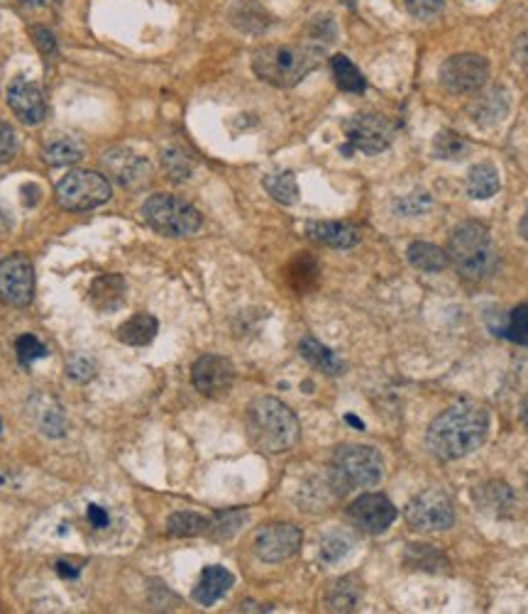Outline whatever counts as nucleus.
I'll list each match as a JSON object with an SVG mask.
<instances>
[{
    "label": "nucleus",
    "mask_w": 528,
    "mask_h": 614,
    "mask_svg": "<svg viewBox=\"0 0 528 614\" xmlns=\"http://www.w3.org/2000/svg\"><path fill=\"white\" fill-rule=\"evenodd\" d=\"M106 167L113 174L115 182L123 184L125 189H140L150 179V164L140 155H132L128 150H113L106 155Z\"/></svg>",
    "instance_id": "nucleus-16"
},
{
    "label": "nucleus",
    "mask_w": 528,
    "mask_h": 614,
    "mask_svg": "<svg viewBox=\"0 0 528 614\" xmlns=\"http://www.w3.org/2000/svg\"><path fill=\"white\" fill-rule=\"evenodd\" d=\"M15 152H18V135L8 123L0 120V164L13 160Z\"/></svg>",
    "instance_id": "nucleus-40"
},
{
    "label": "nucleus",
    "mask_w": 528,
    "mask_h": 614,
    "mask_svg": "<svg viewBox=\"0 0 528 614\" xmlns=\"http://www.w3.org/2000/svg\"><path fill=\"white\" fill-rule=\"evenodd\" d=\"M301 355H304V358L313 367L326 372V375H343L345 372L343 360H340L333 350L326 348L323 343H318L316 338H311V336H306L304 341H301Z\"/></svg>",
    "instance_id": "nucleus-23"
},
{
    "label": "nucleus",
    "mask_w": 528,
    "mask_h": 614,
    "mask_svg": "<svg viewBox=\"0 0 528 614\" xmlns=\"http://www.w3.org/2000/svg\"><path fill=\"white\" fill-rule=\"evenodd\" d=\"M345 137H348V150H360L365 155L384 152L394 140V128L384 115L379 113H357L345 120Z\"/></svg>",
    "instance_id": "nucleus-8"
},
{
    "label": "nucleus",
    "mask_w": 528,
    "mask_h": 614,
    "mask_svg": "<svg viewBox=\"0 0 528 614\" xmlns=\"http://www.w3.org/2000/svg\"><path fill=\"white\" fill-rule=\"evenodd\" d=\"M521 419H524V426H526V431H528V397H526L524 407H521Z\"/></svg>",
    "instance_id": "nucleus-48"
},
{
    "label": "nucleus",
    "mask_w": 528,
    "mask_h": 614,
    "mask_svg": "<svg viewBox=\"0 0 528 614\" xmlns=\"http://www.w3.org/2000/svg\"><path fill=\"white\" fill-rule=\"evenodd\" d=\"M84 157V145L74 137H57V140L47 142L42 150V160L49 167H66V164H74Z\"/></svg>",
    "instance_id": "nucleus-24"
},
{
    "label": "nucleus",
    "mask_w": 528,
    "mask_h": 614,
    "mask_svg": "<svg viewBox=\"0 0 528 614\" xmlns=\"http://www.w3.org/2000/svg\"><path fill=\"white\" fill-rule=\"evenodd\" d=\"M191 382L206 397H220L235 382V367L223 355H203L191 367Z\"/></svg>",
    "instance_id": "nucleus-14"
},
{
    "label": "nucleus",
    "mask_w": 528,
    "mask_h": 614,
    "mask_svg": "<svg viewBox=\"0 0 528 614\" xmlns=\"http://www.w3.org/2000/svg\"><path fill=\"white\" fill-rule=\"evenodd\" d=\"M489 431V411L477 402H458L433 419L426 448L440 460H460L482 446Z\"/></svg>",
    "instance_id": "nucleus-1"
},
{
    "label": "nucleus",
    "mask_w": 528,
    "mask_h": 614,
    "mask_svg": "<svg viewBox=\"0 0 528 614\" xmlns=\"http://www.w3.org/2000/svg\"><path fill=\"white\" fill-rule=\"evenodd\" d=\"M162 164L164 169H167L169 179H176V182H184V179H189L191 172H194V162H191V157L186 155L184 150H179V147L164 150Z\"/></svg>",
    "instance_id": "nucleus-33"
},
{
    "label": "nucleus",
    "mask_w": 528,
    "mask_h": 614,
    "mask_svg": "<svg viewBox=\"0 0 528 614\" xmlns=\"http://www.w3.org/2000/svg\"><path fill=\"white\" fill-rule=\"evenodd\" d=\"M306 235L316 243L328 245V248L348 250L360 243V230L350 223L340 221H311L306 223Z\"/></svg>",
    "instance_id": "nucleus-17"
},
{
    "label": "nucleus",
    "mask_w": 528,
    "mask_h": 614,
    "mask_svg": "<svg viewBox=\"0 0 528 614\" xmlns=\"http://www.w3.org/2000/svg\"><path fill=\"white\" fill-rule=\"evenodd\" d=\"M497 191H499L497 167L489 162L475 164V167L470 169V174H467V194H470L472 199L484 201V199H492Z\"/></svg>",
    "instance_id": "nucleus-22"
},
{
    "label": "nucleus",
    "mask_w": 528,
    "mask_h": 614,
    "mask_svg": "<svg viewBox=\"0 0 528 614\" xmlns=\"http://www.w3.org/2000/svg\"><path fill=\"white\" fill-rule=\"evenodd\" d=\"M57 573L62 575V578H76V575H79V570H76V568H71L69 563L59 561V563H57Z\"/></svg>",
    "instance_id": "nucleus-45"
},
{
    "label": "nucleus",
    "mask_w": 528,
    "mask_h": 614,
    "mask_svg": "<svg viewBox=\"0 0 528 614\" xmlns=\"http://www.w3.org/2000/svg\"><path fill=\"white\" fill-rule=\"evenodd\" d=\"M350 522L357 529L367 531V534H382L396 519V507L389 502V497L379 495V492H370V495L357 497L348 507Z\"/></svg>",
    "instance_id": "nucleus-13"
},
{
    "label": "nucleus",
    "mask_w": 528,
    "mask_h": 614,
    "mask_svg": "<svg viewBox=\"0 0 528 614\" xmlns=\"http://www.w3.org/2000/svg\"><path fill=\"white\" fill-rule=\"evenodd\" d=\"M32 404H35L32 419H35L37 429H40L44 436H49V438H62L66 433V419H64L62 407H59L54 399L44 397V394L32 399Z\"/></svg>",
    "instance_id": "nucleus-20"
},
{
    "label": "nucleus",
    "mask_w": 528,
    "mask_h": 614,
    "mask_svg": "<svg viewBox=\"0 0 528 614\" xmlns=\"http://www.w3.org/2000/svg\"><path fill=\"white\" fill-rule=\"evenodd\" d=\"M247 522V514L245 512H230V514H220L218 524H216V536L218 539H228V536H233L235 531H240V526Z\"/></svg>",
    "instance_id": "nucleus-41"
},
{
    "label": "nucleus",
    "mask_w": 528,
    "mask_h": 614,
    "mask_svg": "<svg viewBox=\"0 0 528 614\" xmlns=\"http://www.w3.org/2000/svg\"><path fill=\"white\" fill-rule=\"evenodd\" d=\"M467 150H470V145H467L460 135L448 133V130L440 133L436 142H433V152H436L438 160H462V157L467 155Z\"/></svg>",
    "instance_id": "nucleus-32"
},
{
    "label": "nucleus",
    "mask_w": 528,
    "mask_h": 614,
    "mask_svg": "<svg viewBox=\"0 0 528 614\" xmlns=\"http://www.w3.org/2000/svg\"><path fill=\"white\" fill-rule=\"evenodd\" d=\"M406 519L416 531H445L455 524V507L445 492L426 490L406 507Z\"/></svg>",
    "instance_id": "nucleus-10"
},
{
    "label": "nucleus",
    "mask_w": 528,
    "mask_h": 614,
    "mask_svg": "<svg viewBox=\"0 0 528 614\" xmlns=\"http://www.w3.org/2000/svg\"><path fill=\"white\" fill-rule=\"evenodd\" d=\"M406 556L411 558L416 568L423 570H436V558H443L433 546H409Z\"/></svg>",
    "instance_id": "nucleus-38"
},
{
    "label": "nucleus",
    "mask_w": 528,
    "mask_h": 614,
    "mask_svg": "<svg viewBox=\"0 0 528 614\" xmlns=\"http://www.w3.org/2000/svg\"><path fill=\"white\" fill-rule=\"evenodd\" d=\"M504 336L516 345H528V304L516 306L506 321Z\"/></svg>",
    "instance_id": "nucleus-34"
},
{
    "label": "nucleus",
    "mask_w": 528,
    "mask_h": 614,
    "mask_svg": "<svg viewBox=\"0 0 528 614\" xmlns=\"http://www.w3.org/2000/svg\"><path fill=\"white\" fill-rule=\"evenodd\" d=\"M35 296V267L25 255H10L0 262V299L22 309Z\"/></svg>",
    "instance_id": "nucleus-11"
},
{
    "label": "nucleus",
    "mask_w": 528,
    "mask_h": 614,
    "mask_svg": "<svg viewBox=\"0 0 528 614\" xmlns=\"http://www.w3.org/2000/svg\"><path fill=\"white\" fill-rule=\"evenodd\" d=\"M8 106L25 125L42 123L44 115H47V101H44L42 89L25 79H15L8 86Z\"/></svg>",
    "instance_id": "nucleus-15"
},
{
    "label": "nucleus",
    "mask_w": 528,
    "mask_h": 614,
    "mask_svg": "<svg viewBox=\"0 0 528 614\" xmlns=\"http://www.w3.org/2000/svg\"><path fill=\"white\" fill-rule=\"evenodd\" d=\"M15 350H18V358L22 365H30L35 363V360H40L47 355V348L37 341L35 336H30V333H25V336L18 338V343H15Z\"/></svg>",
    "instance_id": "nucleus-35"
},
{
    "label": "nucleus",
    "mask_w": 528,
    "mask_h": 614,
    "mask_svg": "<svg viewBox=\"0 0 528 614\" xmlns=\"http://www.w3.org/2000/svg\"><path fill=\"white\" fill-rule=\"evenodd\" d=\"M208 529H211V522L196 512H176L167 522V531L172 536H201Z\"/></svg>",
    "instance_id": "nucleus-29"
},
{
    "label": "nucleus",
    "mask_w": 528,
    "mask_h": 614,
    "mask_svg": "<svg viewBox=\"0 0 528 614\" xmlns=\"http://www.w3.org/2000/svg\"><path fill=\"white\" fill-rule=\"evenodd\" d=\"M233 583H235V578L230 570H225L223 566H208L201 573V578H198L194 600L203 607L216 605L220 597L233 588Z\"/></svg>",
    "instance_id": "nucleus-18"
},
{
    "label": "nucleus",
    "mask_w": 528,
    "mask_h": 614,
    "mask_svg": "<svg viewBox=\"0 0 528 614\" xmlns=\"http://www.w3.org/2000/svg\"><path fill=\"white\" fill-rule=\"evenodd\" d=\"M448 257L453 260L455 270L470 282H482L497 267L492 235H489L487 226L477 221L462 223L460 228H455V233L450 235Z\"/></svg>",
    "instance_id": "nucleus-4"
},
{
    "label": "nucleus",
    "mask_w": 528,
    "mask_h": 614,
    "mask_svg": "<svg viewBox=\"0 0 528 614\" xmlns=\"http://www.w3.org/2000/svg\"><path fill=\"white\" fill-rule=\"evenodd\" d=\"M497 106H506V96H504V91L502 89H497V91H492V93H484V96L480 98V101H477V106H475V115H477V123H482V125H494V123H499V120L504 118V113L502 111H494V108Z\"/></svg>",
    "instance_id": "nucleus-31"
},
{
    "label": "nucleus",
    "mask_w": 528,
    "mask_h": 614,
    "mask_svg": "<svg viewBox=\"0 0 528 614\" xmlns=\"http://www.w3.org/2000/svg\"><path fill=\"white\" fill-rule=\"evenodd\" d=\"M519 233H521V238H524L528 243V208H526L524 218H521V223H519Z\"/></svg>",
    "instance_id": "nucleus-47"
},
{
    "label": "nucleus",
    "mask_w": 528,
    "mask_h": 614,
    "mask_svg": "<svg viewBox=\"0 0 528 614\" xmlns=\"http://www.w3.org/2000/svg\"><path fill=\"white\" fill-rule=\"evenodd\" d=\"M230 18H233L235 27L245 32H262L269 25V15L264 13L262 5H257L255 0H245V3L235 5Z\"/></svg>",
    "instance_id": "nucleus-27"
},
{
    "label": "nucleus",
    "mask_w": 528,
    "mask_h": 614,
    "mask_svg": "<svg viewBox=\"0 0 528 614\" xmlns=\"http://www.w3.org/2000/svg\"><path fill=\"white\" fill-rule=\"evenodd\" d=\"M22 191H25V194H27V191H32V194H40V189H37V186H32V184H25V186H22ZM25 204H27V206L37 204V196H27Z\"/></svg>",
    "instance_id": "nucleus-46"
},
{
    "label": "nucleus",
    "mask_w": 528,
    "mask_h": 614,
    "mask_svg": "<svg viewBox=\"0 0 528 614\" xmlns=\"http://www.w3.org/2000/svg\"><path fill=\"white\" fill-rule=\"evenodd\" d=\"M88 522L93 524V529H103V526H108L106 509H101V507H96V504H91V507H88Z\"/></svg>",
    "instance_id": "nucleus-43"
},
{
    "label": "nucleus",
    "mask_w": 528,
    "mask_h": 614,
    "mask_svg": "<svg viewBox=\"0 0 528 614\" xmlns=\"http://www.w3.org/2000/svg\"><path fill=\"white\" fill-rule=\"evenodd\" d=\"M489 79V62L480 54H455L440 67V84L450 93H475Z\"/></svg>",
    "instance_id": "nucleus-9"
},
{
    "label": "nucleus",
    "mask_w": 528,
    "mask_h": 614,
    "mask_svg": "<svg viewBox=\"0 0 528 614\" xmlns=\"http://www.w3.org/2000/svg\"><path fill=\"white\" fill-rule=\"evenodd\" d=\"M301 548V529L294 524H267L257 531L255 553L264 563H282Z\"/></svg>",
    "instance_id": "nucleus-12"
},
{
    "label": "nucleus",
    "mask_w": 528,
    "mask_h": 614,
    "mask_svg": "<svg viewBox=\"0 0 528 614\" xmlns=\"http://www.w3.org/2000/svg\"><path fill=\"white\" fill-rule=\"evenodd\" d=\"M159 331V321L152 314H137L132 316L118 328V338L125 345H150Z\"/></svg>",
    "instance_id": "nucleus-21"
},
{
    "label": "nucleus",
    "mask_w": 528,
    "mask_h": 614,
    "mask_svg": "<svg viewBox=\"0 0 528 614\" xmlns=\"http://www.w3.org/2000/svg\"><path fill=\"white\" fill-rule=\"evenodd\" d=\"M32 37H35L37 47H40L42 54H47V57L57 54V37H54L52 30H47V27H35V30H32Z\"/></svg>",
    "instance_id": "nucleus-42"
},
{
    "label": "nucleus",
    "mask_w": 528,
    "mask_h": 614,
    "mask_svg": "<svg viewBox=\"0 0 528 614\" xmlns=\"http://www.w3.org/2000/svg\"><path fill=\"white\" fill-rule=\"evenodd\" d=\"M264 189L269 191L274 201L284 206H294L299 201V184H296V177L291 172H279L267 177L264 179Z\"/></svg>",
    "instance_id": "nucleus-28"
},
{
    "label": "nucleus",
    "mask_w": 528,
    "mask_h": 614,
    "mask_svg": "<svg viewBox=\"0 0 528 614\" xmlns=\"http://www.w3.org/2000/svg\"><path fill=\"white\" fill-rule=\"evenodd\" d=\"M330 67H333V79L338 84V89L348 91V93H362L367 89V81L362 76V71L350 62L345 54H335L330 59Z\"/></svg>",
    "instance_id": "nucleus-26"
},
{
    "label": "nucleus",
    "mask_w": 528,
    "mask_h": 614,
    "mask_svg": "<svg viewBox=\"0 0 528 614\" xmlns=\"http://www.w3.org/2000/svg\"><path fill=\"white\" fill-rule=\"evenodd\" d=\"M348 551H350V541L345 539L343 534H330L323 539V546H321L323 561L335 563V561H340V558H343Z\"/></svg>",
    "instance_id": "nucleus-37"
},
{
    "label": "nucleus",
    "mask_w": 528,
    "mask_h": 614,
    "mask_svg": "<svg viewBox=\"0 0 528 614\" xmlns=\"http://www.w3.org/2000/svg\"><path fill=\"white\" fill-rule=\"evenodd\" d=\"M66 372H69L71 380L88 382L93 380V375H96V363H93L91 358H86V355H76V358L69 363V367H66Z\"/></svg>",
    "instance_id": "nucleus-39"
},
{
    "label": "nucleus",
    "mask_w": 528,
    "mask_h": 614,
    "mask_svg": "<svg viewBox=\"0 0 528 614\" xmlns=\"http://www.w3.org/2000/svg\"><path fill=\"white\" fill-rule=\"evenodd\" d=\"M22 3H25V5H42L44 0H22Z\"/></svg>",
    "instance_id": "nucleus-49"
},
{
    "label": "nucleus",
    "mask_w": 528,
    "mask_h": 614,
    "mask_svg": "<svg viewBox=\"0 0 528 614\" xmlns=\"http://www.w3.org/2000/svg\"><path fill=\"white\" fill-rule=\"evenodd\" d=\"M409 262L421 272H443L448 267V252L431 243H414L409 248Z\"/></svg>",
    "instance_id": "nucleus-25"
},
{
    "label": "nucleus",
    "mask_w": 528,
    "mask_h": 614,
    "mask_svg": "<svg viewBox=\"0 0 528 614\" xmlns=\"http://www.w3.org/2000/svg\"><path fill=\"white\" fill-rule=\"evenodd\" d=\"M384 475L382 455L370 446H340L330 460V487L338 495L374 487Z\"/></svg>",
    "instance_id": "nucleus-5"
},
{
    "label": "nucleus",
    "mask_w": 528,
    "mask_h": 614,
    "mask_svg": "<svg viewBox=\"0 0 528 614\" xmlns=\"http://www.w3.org/2000/svg\"><path fill=\"white\" fill-rule=\"evenodd\" d=\"M318 67V52L301 45H269L257 49L252 57V71L267 84L291 89L306 74Z\"/></svg>",
    "instance_id": "nucleus-3"
},
{
    "label": "nucleus",
    "mask_w": 528,
    "mask_h": 614,
    "mask_svg": "<svg viewBox=\"0 0 528 614\" xmlns=\"http://www.w3.org/2000/svg\"><path fill=\"white\" fill-rule=\"evenodd\" d=\"M357 600H360V592L352 585V580H338V583L333 585V590H330L328 610L352 612L357 607Z\"/></svg>",
    "instance_id": "nucleus-30"
},
{
    "label": "nucleus",
    "mask_w": 528,
    "mask_h": 614,
    "mask_svg": "<svg viewBox=\"0 0 528 614\" xmlns=\"http://www.w3.org/2000/svg\"><path fill=\"white\" fill-rule=\"evenodd\" d=\"M247 438L262 453H284L299 441L294 411L274 397H260L247 407Z\"/></svg>",
    "instance_id": "nucleus-2"
},
{
    "label": "nucleus",
    "mask_w": 528,
    "mask_h": 614,
    "mask_svg": "<svg viewBox=\"0 0 528 614\" xmlns=\"http://www.w3.org/2000/svg\"><path fill=\"white\" fill-rule=\"evenodd\" d=\"M445 0H406V10L414 15L416 20H433L443 13Z\"/></svg>",
    "instance_id": "nucleus-36"
},
{
    "label": "nucleus",
    "mask_w": 528,
    "mask_h": 614,
    "mask_svg": "<svg viewBox=\"0 0 528 614\" xmlns=\"http://www.w3.org/2000/svg\"><path fill=\"white\" fill-rule=\"evenodd\" d=\"M516 59H519V64L528 71V35H524L519 40V45H516Z\"/></svg>",
    "instance_id": "nucleus-44"
},
{
    "label": "nucleus",
    "mask_w": 528,
    "mask_h": 614,
    "mask_svg": "<svg viewBox=\"0 0 528 614\" xmlns=\"http://www.w3.org/2000/svg\"><path fill=\"white\" fill-rule=\"evenodd\" d=\"M125 296V279L120 274H103V277L93 279L91 284V304L96 306L101 314H110L123 304Z\"/></svg>",
    "instance_id": "nucleus-19"
},
{
    "label": "nucleus",
    "mask_w": 528,
    "mask_h": 614,
    "mask_svg": "<svg viewBox=\"0 0 528 614\" xmlns=\"http://www.w3.org/2000/svg\"><path fill=\"white\" fill-rule=\"evenodd\" d=\"M142 216L147 226L167 238H186L201 228L203 218L194 206L176 199L172 194H154L142 204Z\"/></svg>",
    "instance_id": "nucleus-6"
},
{
    "label": "nucleus",
    "mask_w": 528,
    "mask_h": 614,
    "mask_svg": "<svg viewBox=\"0 0 528 614\" xmlns=\"http://www.w3.org/2000/svg\"><path fill=\"white\" fill-rule=\"evenodd\" d=\"M110 199V182L103 174L74 169L57 184V204L64 211H91Z\"/></svg>",
    "instance_id": "nucleus-7"
}]
</instances>
